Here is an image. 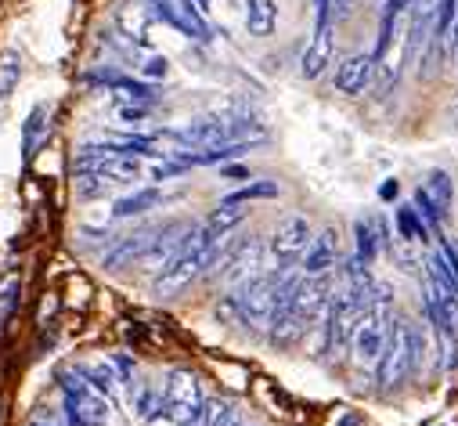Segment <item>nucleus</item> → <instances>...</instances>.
<instances>
[{
  "instance_id": "39448f33",
  "label": "nucleus",
  "mask_w": 458,
  "mask_h": 426,
  "mask_svg": "<svg viewBox=\"0 0 458 426\" xmlns=\"http://www.w3.org/2000/svg\"><path fill=\"white\" fill-rule=\"evenodd\" d=\"M148 15H156L159 22H166L170 30H177L188 40L206 44L213 37V30L206 26L202 12L195 8V0H148Z\"/></svg>"
},
{
  "instance_id": "6e6552de",
  "label": "nucleus",
  "mask_w": 458,
  "mask_h": 426,
  "mask_svg": "<svg viewBox=\"0 0 458 426\" xmlns=\"http://www.w3.org/2000/svg\"><path fill=\"white\" fill-rule=\"evenodd\" d=\"M191 228H195V225H184V221H170V225L156 228V235H152V246L145 250L141 264H145L148 271H163V268H166V264H170V260L181 253V246L188 243Z\"/></svg>"
},
{
  "instance_id": "423d86ee",
  "label": "nucleus",
  "mask_w": 458,
  "mask_h": 426,
  "mask_svg": "<svg viewBox=\"0 0 458 426\" xmlns=\"http://www.w3.org/2000/svg\"><path fill=\"white\" fill-rule=\"evenodd\" d=\"M451 202H454V184H451V174L447 170H429L426 181L419 184L415 192V209L426 217L429 228H440L451 213Z\"/></svg>"
},
{
  "instance_id": "412c9836",
  "label": "nucleus",
  "mask_w": 458,
  "mask_h": 426,
  "mask_svg": "<svg viewBox=\"0 0 458 426\" xmlns=\"http://www.w3.org/2000/svg\"><path fill=\"white\" fill-rule=\"evenodd\" d=\"M108 87L116 90L120 98H131V101H141V105H148V101L156 98V87H148V83H138V80H127V76H120V72H116V80H112Z\"/></svg>"
},
{
  "instance_id": "a211bd4d",
  "label": "nucleus",
  "mask_w": 458,
  "mask_h": 426,
  "mask_svg": "<svg viewBox=\"0 0 458 426\" xmlns=\"http://www.w3.org/2000/svg\"><path fill=\"white\" fill-rule=\"evenodd\" d=\"M397 232H401V239H408V243H429V225H426V217L415 209V202L411 206H401L397 209Z\"/></svg>"
},
{
  "instance_id": "aec40b11",
  "label": "nucleus",
  "mask_w": 458,
  "mask_h": 426,
  "mask_svg": "<svg viewBox=\"0 0 458 426\" xmlns=\"http://www.w3.org/2000/svg\"><path fill=\"white\" fill-rule=\"evenodd\" d=\"M19 80H22V58L19 51H4L0 55V101H8L15 94Z\"/></svg>"
},
{
  "instance_id": "2eb2a0df",
  "label": "nucleus",
  "mask_w": 458,
  "mask_h": 426,
  "mask_svg": "<svg viewBox=\"0 0 458 426\" xmlns=\"http://www.w3.org/2000/svg\"><path fill=\"white\" fill-rule=\"evenodd\" d=\"M278 22V4L275 0H246V30L250 37H271Z\"/></svg>"
},
{
  "instance_id": "ddd939ff",
  "label": "nucleus",
  "mask_w": 458,
  "mask_h": 426,
  "mask_svg": "<svg viewBox=\"0 0 458 426\" xmlns=\"http://www.w3.org/2000/svg\"><path fill=\"white\" fill-rule=\"evenodd\" d=\"M328 62H332V22H318V30H314V37L303 51L300 69H303L307 80H318L328 69Z\"/></svg>"
},
{
  "instance_id": "cd10ccee",
  "label": "nucleus",
  "mask_w": 458,
  "mask_h": 426,
  "mask_svg": "<svg viewBox=\"0 0 458 426\" xmlns=\"http://www.w3.org/2000/svg\"><path fill=\"white\" fill-rule=\"evenodd\" d=\"M141 72H145L148 80H163V76L170 72V62H166L163 55H156V58H148V62L141 65Z\"/></svg>"
},
{
  "instance_id": "4be33fe9",
  "label": "nucleus",
  "mask_w": 458,
  "mask_h": 426,
  "mask_svg": "<svg viewBox=\"0 0 458 426\" xmlns=\"http://www.w3.org/2000/svg\"><path fill=\"white\" fill-rule=\"evenodd\" d=\"M108 177H101L98 170H87V174H76V195L80 199H98V195H105L108 192Z\"/></svg>"
},
{
  "instance_id": "bb28decb",
  "label": "nucleus",
  "mask_w": 458,
  "mask_h": 426,
  "mask_svg": "<svg viewBox=\"0 0 458 426\" xmlns=\"http://www.w3.org/2000/svg\"><path fill=\"white\" fill-rule=\"evenodd\" d=\"M83 376H87V379H90V387H94V390H101V394H108V390H112V383H116V379H112V369H87Z\"/></svg>"
},
{
  "instance_id": "7c9ffc66",
  "label": "nucleus",
  "mask_w": 458,
  "mask_h": 426,
  "mask_svg": "<svg viewBox=\"0 0 458 426\" xmlns=\"http://www.w3.org/2000/svg\"><path fill=\"white\" fill-rule=\"evenodd\" d=\"M390 195H397V181H386L383 184V199H390Z\"/></svg>"
},
{
  "instance_id": "9d476101",
  "label": "nucleus",
  "mask_w": 458,
  "mask_h": 426,
  "mask_svg": "<svg viewBox=\"0 0 458 426\" xmlns=\"http://www.w3.org/2000/svg\"><path fill=\"white\" fill-rule=\"evenodd\" d=\"M376 58L372 55H351V58H343V65L335 69V90L339 94H361L372 76H376Z\"/></svg>"
},
{
  "instance_id": "c756f323",
  "label": "nucleus",
  "mask_w": 458,
  "mask_h": 426,
  "mask_svg": "<svg viewBox=\"0 0 458 426\" xmlns=\"http://www.w3.org/2000/svg\"><path fill=\"white\" fill-rule=\"evenodd\" d=\"M120 116H123V120H145V116H148V109H123Z\"/></svg>"
},
{
  "instance_id": "dca6fc26",
  "label": "nucleus",
  "mask_w": 458,
  "mask_h": 426,
  "mask_svg": "<svg viewBox=\"0 0 458 426\" xmlns=\"http://www.w3.org/2000/svg\"><path fill=\"white\" fill-rule=\"evenodd\" d=\"M163 202V192L159 188H141L134 195H123L116 199V206H112V217H138V213H148Z\"/></svg>"
},
{
  "instance_id": "6ab92c4d",
  "label": "nucleus",
  "mask_w": 458,
  "mask_h": 426,
  "mask_svg": "<svg viewBox=\"0 0 458 426\" xmlns=\"http://www.w3.org/2000/svg\"><path fill=\"white\" fill-rule=\"evenodd\" d=\"M354 239H358V257L365 264H372L376 246H379V221L376 217H358L354 221Z\"/></svg>"
},
{
  "instance_id": "5701e85b",
  "label": "nucleus",
  "mask_w": 458,
  "mask_h": 426,
  "mask_svg": "<svg viewBox=\"0 0 458 426\" xmlns=\"http://www.w3.org/2000/svg\"><path fill=\"white\" fill-rule=\"evenodd\" d=\"M278 192H282L278 181H257V184H246V188L232 192L227 199H232V202H253V199H275Z\"/></svg>"
},
{
  "instance_id": "393cba45",
  "label": "nucleus",
  "mask_w": 458,
  "mask_h": 426,
  "mask_svg": "<svg viewBox=\"0 0 458 426\" xmlns=\"http://www.w3.org/2000/svg\"><path fill=\"white\" fill-rule=\"evenodd\" d=\"M224 408H227L224 401H202V408H199L184 426H216V419L224 415Z\"/></svg>"
},
{
  "instance_id": "20e7f679",
  "label": "nucleus",
  "mask_w": 458,
  "mask_h": 426,
  "mask_svg": "<svg viewBox=\"0 0 458 426\" xmlns=\"http://www.w3.org/2000/svg\"><path fill=\"white\" fill-rule=\"evenodd\" d=\"M202 401H206V397H202V387H199L195 372L174 369V372L166 376V387H163V412H166L170 422L184 426V422L202 408Z\"/></svg>"
},
{
  "instance_id": "f3484780",
  "label": "nucleus",
  "mask_w": 458,
  "mask_h": 426,
  "mask_svg": "<svg viewBox=\"0 0 458 426\" xmlns=\"http://www.w3.org/2000/svg\"><path fill=\"white\" fill-rule=\"evenodd\" d=\"M246 221V209H242V202H232V199H224L209 217H206V228L213 232V235H227V232H235L239 225Z\"/></svg>"
},
{
  "instance_id": "2f4dec72",
  "label": "nucleus",
  "mask_w": 458,
  "mask_h": 426,
  "mask_svg": "<svg viewBox=\"0 0 458 426\" xmlns=\"http://www.w3.org/2000/svg\"><path fill=\"white\" fill-rule=\"evenodd\" d=\"M195 4H209V0H195Z\"/></svg>"
},
{
  "instance_id": "f257e3e1",
  "label": "nucleus",
  "mask_w": 458,
  "mask_h": 426,
  "mask_svg": "<svg viewBox=\"0 0 458 426\" xmlns=\"http://www.w3.org/2000/svg\"><path fill=\"white\" fill-rule=\"evenodd\" d=\"M390 318H394V296H390L386 285L372 282L369 293H365L361 314H358L354 337H351V354H354L358 365H376L379 362L386 333H390Z\"/></svg>"
},
{
  "instance_id": "4468645a",
  "label": "nucleus",
  "mask_w": 458,
  "mask_h": 426,
  "mask_svg": "<svg viewBox=\"0 0 458 426\" xmlns=\"http://www.w3.org/2000/svg\"><path fill=\"white\" fill-rule=\"evenodd\" d=\"M51 138V105H33V113L26 116V127H22V152L26 159H33Z\"/></svg>"
},
{
  "instance_id": "f03ea898",
  "label": "nucleus",
  "mask_w": 458,
  "mask_h": 426,
  "mask_svg": "<svg viewBox=\"0 0 458 426\" xmlns=\"http://www.w3.org/2000/svg\"><path fill=\"white\" fill-rule=\"evenodd\" d=\"M415 365H419V358H415V344H411V326L401 322V318H390V333H386L383 354L376 362L379 383L386 390H394V387H401L415 372Z\"/></svg>"
},
{
  "instance_id": "1a4fd4ad",
  "label": "nucleus",
  "mask_w": 458,
  "mask_h": 426,
  "mask_svg": "<svg viewBox=\"0 0 458 426\" xmlns=\"http://www.w3.org/2000/svg\"><path fill=\"white\" fill-rule=\"evenodd\" d=\"M426 318L444 337H458V293L433 282L429 275H426Z\"/></svg>"
},
{
  "instance_id": "7ed1b4c3",
  "label": "nucleus",
  "mask_w": 458,
  "mask_h": 426,
  "mask_svg": "<svg viewBox=\"0 0 458 426\" xmlns=\"http://www.w3.org/2000/svg\"><path fill=\"white\" fill-rule=\"evenodd\" d=\"M62 394H65V412H69L72 426H101L108 419V401L101 397V390H94L80 376L65 372L62 376Z\"/></svg>"
},
{
  "instance_id": "9b49d317",
  "label": "nucleus",
  "mask_w": 458,
  "mask_h": 426,
  "mask_svg": "<svg viewBox=\"0 0 458 426\" xmlns=\"http://www.w3.org/2000/svg\"><path fill=\"white\" fill-rule=\"evenodd\" d=\"M339 264V235L328 228V232H321L318 239H310V246H307V253H303V275H328L332 268Z\"/></svg>"
},
{
  "instance_id": "a878e982",
  "label": "nucleus",
  "mask_w": 458,
  "mask_h": 426,
  "mask_svg": "<svg viewBox=\"0 0 458 426\" xmlns=\"http://www.w3.org/2000/svg\"><path fill=\"white\" fill-rule=\"evenodd\" d=\"M159 412H163V390H148V387H145V390L138 394V415H141V419H156Z\"/></svg>"
},
{
  "instance_id": "b1692460",
  "label": "nucleus",
  "mask_w": 458,
  "mask_h": 426,
  "mask_svg": "<svg viewBox=\"0 0 458 426\" xmlns=\"http://www.w3.org/2000/svg\"><path fill=\"white\" fill-rule=\"evenodd\" d=\"M19 293H22V285L12 278L8 285H0V326L8 322V318L15 314V307H19Z\"/></svg>"
},
{
  "instance_id": "0eeeda50",
  "label": "nucleus",
  "mask_w": 458,
  "mask_h": 426,
  "mask_svg": "<svg viewBox=\"0 0 458 426\" xmlns=\"http://www.w3.org/2000/svg\"><path fill=\"white\" fill-rule=\"evenodd\" d=\"M310 239H314L310 221L300 217V213H285V217L275 225L271 239H267V250H271V257H275L278 264H296V260L307 253Z\"/></svg>"
},
{
  "instance_id": "f8f14e48",
  "label": "nucleus",
  "mask_w": 458,
  "mask_h": 426,
  "mask_svg": "<svg viewBox=\"0 0 458 426\" xmlns=\"http://www.w3.org/2000/svg\"><path fill=\"white\" fill-rule=\"evenodd\" d=\"M152 235H156V228H141V232H134V235L116 239V243H112V250L105 253V268H108V271H120V268L141 260L145 250L152 246Z\"/></svg>"
},
{
  "instance_id": "c85d7f7f",
  "label": "nucleus",
  "mask_w": 458,
  "mask_h": 426,
  "mask_svg": "<svg viewBox=\"0 0 458 426\" xmlns=\"http://www.w3.org/2000/svg\"><path fill=\"white\" fill-rule=\"evenodd\" d=\"M440 253H444V260L454 268V275H458V239H444L440 243Z\"/></svg>"
}]
</instances>
